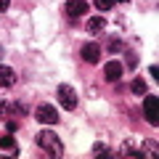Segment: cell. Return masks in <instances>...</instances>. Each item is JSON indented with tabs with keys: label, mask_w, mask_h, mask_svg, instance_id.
Here are the masks:
<instances>
[{
	"label": "cell",
	"mask_w": 159,
	"mask_h": 159,
	"mask_svg": "<svg viewBox=\"0 0 159 159\" xmlns=\"http://www.w3.org/2000/svg\"><path fill=\"white\" fill-rule=\"evenodd\" d=\"M0 148H6V151H16V141H13V133H8V135H0Z\"/></svg>",
	"instance_id": "11"
},
{
	"label": "cell",
	"mask_w": 159,
	"mask_h": 159,
	"mask_svg": "<svg viewBox=\"0 0 159 159\" xmlns=\"http://www.w3.org/2000/svg\"><path fill=\"white\" fill-rule=\"evenodd\" d=\"M34 117H37L40 125H58V109L51 103H40L34 109Z\"/></svg>",
	"instance_id": "2"
},
{
	"label": "cell",
	"mask_w": 159,
	"mask_h": 159,
	"mask_svg": "<svg viewBox=\"0 0 159 159\" xmlns=\"http://www.w3.org/2000/svg\"><path fill=\"white\" fill-rule=\"evenodd\" d=\"M8 106H11L8 101H0V119H6V117H8Z\"/></svg>",
	"instance_id": "13"
},
{
	"label": "cell",
	"mask_w": 159,
	"mask_h": 159,
	"mask_svg": "<svg viewBox=\"0 0 159 159\" xmlns=\"http://www.w3.org/2000/svg\"><path fill=\"white\" fill-rule=\"evenodd\" d=\"M58 103H61L66 111L77 109V93H74L72 85H58Z\"/></svg>",
	"instance_id": "4"
},
{
	"label": "cell",
	"mask_w": 159,
	"mask_h": 159,
	"mask_svg": "<svg viewBox=\"0 0 159 159\" xmlns=\"http://www.w3.org/2000/svg\"><path fill=\"white\" fill-rule=\"evenodd\" d=\"M122 72H125V64H119V61H109L106 69H103V77L109 80V82H117L119 77H122Z\"/></svg>",
	"instance_id": "6"
},
{
	"label": "cell",
	"mask_w": 159,
	"mask_h": 159,
	"mask_svg": "<svg viewBox=\"0 0 159 159\" xmlns=\"http://www.w3.org/2000/svg\"><path fill=\"white\" fill-rule=\"evenodd\" d=\"M103 151H106V146H103V143H96V146H93V154H96V157H101Z\"/></svg>",
	"instance_id": "15"
},
{
	"label": "cell",
	"mask_w": 159,
	"mask_h": 159,
	"mask_svg": "<svg viewBox=\"0 0 159 159\" xmlns=\"http://www.w3.org/2000/svg\"><path fill=\"white\" fill-rule=\"evenodd\" d=\"M82 58H85V64H98L101 61V45L98 43H85L82 45Z\"/></svg>",
	"instance_id": "5"
},
{
	"label": "cell",
	"mask_w": 159,
	"mask_h": 159,
	"mask_svg": "<svg viewBox=\"0 0 159 159\" xmlns=\"http://www.w3.org/2000/svg\"><path fill=\"white\" fill-rule=\"evenodd\" d=\"M6 130H8V133H16V130H19V125H16V122H8Z\"/></svg>",
	"instance_id": "17"
},
{
	"label": "cell",
	"mask_w": 159,
	"mask_h": 159,
	"mask_svg": "<svg viewBox=\"0 0 159 159\" xmlns=\"http://www.w3.org/2000/svg\"><path fill=\"white\" fill-rule=\"evenodd\" d=\"M111 6H114V0H96V8H98V11H109Z\"/></svg>",
	"instance_id": "12"
},
{
	"label": "cell",
	"mask_w": 159,
	"mask_h": 159,
	"mask_svg": "<svg viewBox=\"0 0 159 159\" xmlns=\"http://www.w3.org/2000/svg\"><path fill=\"white\" fill-rule=\"evenodd\" d=\"M103 27H106V21H103L101 16H93V19H88V32H90V34L103 32Z\"/></svg>",
	"instance_id": "9"
},
{
	"label": "cell",
	"mask_w": 159,
	"mask_h": 159,
	"mask_svg": "<svg viewBox=\"0 0 159 159\" xmlns=\"http://www.w3.org/2000/svg\"><path fill=\"white\" fill-rule=\"evenodd\" d=\"M8 6H11V0H0V13L8 11Z\"/></svg>",
	"instance_id": "18"
},
{
	"label": "cell",
	"mask_w": 159,
	"mask_h": 159,
	"mask_svg": "<svg viewBox=\"0 0 159 159\" xmlns=\"http://www.w3.org/2000/svg\"><path fill=\"white\" fill-rule=\"evenodd\" d=\"M119 48H122V45H119V40H117V37H111V40H109V51H111V53H117Z\"/></svg>",
	"instance_id": "14"
},
{
	"label": "cell",
	"mask_w": 159,
	"mask_h": 159,
	"mask_svg": "<svg viewBox=\"0 0 159 159\" xmlns=\"http://www.w3.org/2000/svg\"><path fill=\"white\" fill-rule=\"evenodd\" d=\"M114 3H117V0H114ZM119 3H127V0H119Z\"/></svg>",
	"instance_id": "21"
},
{
	"label": "cell",
	"mask_w": 159,
	"mask_h": 159,
	"mask_svg": "<svg viewBox=\"0 0 159 159\" xmlns=\"http://www.w3.org/2000/svg\"><path fill=\"white\" fill-rule=\"evenodd\" d=\"M127 66H130V69L135 66V53H130V56H127Z\"/></svg>",
	"instance_id": "19"
},
{
	"label": "cell",
	"mask_w": 159,
	"mask_h": 159,
	"mask_svg": "<svg viewBox=\"0 0 159 159\" xmlns=\"http://www.w3.org/2000/svg\"><path fill=\"white\" fill-rule=\"evenodd\" d=\"M148 74H151V77H159V69H157V66L151 64V66H148Z\"/></svg>",
	"instance_id": "20"
},
{
	"label": "cell",
	"mask_w": 159,
	"mask_h": 159,
	"mask_svg": "<svg viewBox=\"0 0 159 159\" xmlns=\"http://www.w3.org/2000/svg\"><path fill=\"white\" fill-rule=\"evenodd\" d=\"M157 106H159V98L154 96V93H151V96L146 93V96H143V117H146L151 125H157V122H159V109Z\"/></svg>",
	"instance_id": "3"
},
{
	"label": "cell",
	"mask_w": 159,
	"mask_h": 159,
	"mask_svg": "<svg viewBox=\"0 0 159 159\" xmlns=\"http://www.w3.org/2000/svg\"><path fill=\"white\" fill-rule=\"evenodd\" d=\"M37 146L43 148L45 157H61L64 154V143H61V138H58L53 130H43L40 133L37 135Z\"/></svg>",
	"instance_id": "1"
},
{
	"label": "cell",
	"mask_w": 159,
	"mask_h": 159,
	"mask_svg": "<svg viewBox=\"0 0 159 159\" xmlns=\"http://www.w3.org/2000/svg\"><path fill=\"white\" fill-rule=\"evenodd\" d=\"M66 13L69 16H85L88 13V0H66Z\"/></svg>",
	"instance_id": "7"
},
{
	"label": "cell",
	"mask_w": 159,
	"mask_h": 159,
	"mask_svg": "<svg viewBox=\"0 0 159 159\" xmlns=\"http://www.w3.org/2000/svg\"><path fill=\"white\" fill-rule=\"evenodd\" d=\"M130 90L135 93V96H146V93H148V88H146V80L135 77V80H133V82H130Z\"/></svg>",
	"instance_id": "10"
},
{
	"label": "cell",
	"mask_w": 159,
	"mask_h": 159,
	"mask_svg": "<svg viewBox=\"0 0 159 159\" xmlns=\"http://www.w3.org/2000/svg\"><path fill=\"white\" fill-rule=\"evenodd\" d=\"M13 111H16V114H21V117H24V114H27V106H21V103H16V106H13Z\"/></svg>",
	"instance_id": "16"
},
{
	"label": "cell",
	"mask_w": 159,
	"mask_h": 159,
	"mask_svg": "<svg viewBox=\"0 0 159 159\" xmlns=\"http://www.w3.org/2000/svg\"><path fill=\"white\" fill-rule=\"evenodd\" d=\"M13 82H16V72L6 64H0V88H11Z\"/></svg>",
	"instance_id": "8"
}]
</instances>
